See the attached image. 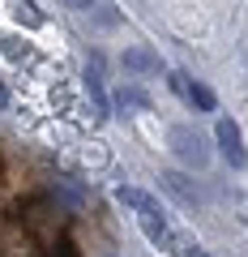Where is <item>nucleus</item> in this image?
Segmentation results:
<instances>
[{
  "mask_svg": "<svg viewBox=\"0 0 248 257\" xmlns=\"http://www.w3.org/2000/svg\"><path fill=\"white\" fill-rule=\"evenodd\" d=\"M116 202L129 206V210H137L146 240H154V244H163V240H167V214H163V206H158L146 189H137V184H120V189H116Z\"/></svg>",
  "mask_w": 248,
  "mask_h": 257,
  "instance_id": "f257e3e1",
  "label": "nucleus"
},
{
  "mask_svg": "<svg viewBox=\"0 0 248 257\" xmlns=\"http://www.w3.org/2000/svg\"><path fill=\"white\" fill-rule=\"evenodd\" d=\"M167 146H171V155L180 159L184 167H193V172H201V167L210 163V138H205L197 124H175L171 133H167Z\"/></svg>",
  "mask_w": 248,
  "mask_h": 257,
  "instance_id": "f03ea898",
  "label": "nucleus"
},
{
  "mask_svg": "<svg viewBox=\"0 0 248 257\" xmlns=\"http://www.w3.org/2000/svg\"><path fill=\"white\" fill-rule=\"evenodd\" d=\"M214 142H218L222 159H227V167H235V172H244L248 167V150H244V138H239V124L231 116H222L218 124H214Z\"/></svg>",
  "mask_w": 248,
  "mask_h": 257,
  "instance_id": "7ed1b4c3",
  "label": "nucleus"
},
{
  "mask_svg": "<svg viewBox=\"0 0 248 257\" xmlns=\"http://www.w3.org/2000/svg\"><path fill=\"white\" fill-rule=\"evenodd\" d=\"M120 64H124L129 73H163V60H158V52H150V47H129V52H120Z\"/></svg>",
  "mask_w": 248,
  "mask_h": 257,
  "instance_id": "20e7f679",
  "label": "nucleus"
},
{
  "mask_svg": "<svg viewBox=\"0 0 248 257\" xmlns=\"http://www.w3.org/2000/svg\"><path fill=\"white\" fill-rule=\"evenodd\" d=\"M111 103H116L120 120L129 116V111H150V107H154V99H150V94L141 90V86H120V90H116V99H111Z\"/></svg>",
  "mask_w": 248,
  "mask_h": 257,
  "instance_id": "39448f33",
  "label": "nucleus"
},
{
  "mask_svg": "<svg viewBox=\"0 0 248 257\" xmlns=\"http://www.w3.org/2000/svg\"><path fill=\"white\" fill-rule=\"evenodd\" d=\"M86 94L94 99V116L103 120V116L111 111V103H107V90H103V77H99V60H94L90 69H86Z\"/></svg>",
  "mask_w": 248,
  "mask_h": 257,
  "instance_id": "423d86ee",
  "label": "nucleus"
},
{
  "mask_svg": "<svg viewBox=\"0 0 248 257\" xmlns=\"http://www.w3.org/2000/svg\"><path fill=\"white\" fill-rule=\"evenodd\" d=\"M13 18H18V26H26V30H39L43 26V9H39L35 0H13Z\"/></svg>",
  "mask_w": 248,
  "mask_h": 257,
  "instance_id": "0eeeda50",
  "label": "nucleus"
},
{
  "mask_svg": "<svg viewBox=\"0 0 248 257\" xmlns=\"http://www.w3.org/2000/svg\"><path fill=\"white\" fill-rule=\"evenodd\" d=\"M184 103H193L197 111H214V107H218L214 90H205V86H201V82H193V77H188V99H184Z\"/></svg>",
  "mask_w": 248,
  "mask_h": 257,
  "instance_id": "6e6552de",
  "label": "nucleus"
},
{
  "mask_svg": "<svg viewBox=\"0 0 248 257\" xmlns=\"http://www.w3.org/2000/svg\"><path fill=\"white\" fill-rule=\"evenodd\" d=\"M163 184H167V189H171V193H175V197H180V202H188V206H193V202H197V193H193V184L184 180V176H175V172H171V176H167V180H163Z\"/></svg>",
  "mask_w": 248,
  "mask_h": 257,
  "instance_id": "1a4fd4ad",
  "label": "nucleus"
},
{
  "mask_svg": "<svg viewBox=\"0 0 248 257\" xmlns=\"http://www.w3.org/2000/svg\"><path fill=\"white\" fill-rule=\"evenodd\" d=\"M0 52H5L13 64H18V60H26V52H30V47L22 43V39H9V35H0Z\"/></svg>",
  "mask_w": 248,
  "mask_h": 257,
  "instance_id": "9d476101",
  "label": "nucleus"
},
{
  "mask_svg": "<svg viewBox=\"0 0 248 257\" xmlns=\"http://www.w3.org/2000/svg\"><path fill=\"white\" fill-rule=\"evenodd\" d=\"M116 22H120V18H116V9H111V5H103V9H99V26L107 30V26H116Z\"/></svg>",
  "mask_w": 248,
  "mask_h": 257,
  "instance_id": "9b49d317",
  "label": "nucleus"
},
{
  "mask_svg": "<svg viewBox=\"0 0 248 257\" xmlns=\"http://www.w3.org/2000/svg\"><path fill=\"white\" fill-rule=\"evenodd\" d=\"M184 257H210V253H205L201 244H184Z\"/></svg>",
  "mask_w": 248,
  "mask_h": 257,
  "instance_id": "f8f14e48",
  "label": "nucleus"
},
{
  "mask_svg": "<svg viewBox=\"0 0 248 257\" xmlns=\"http://www.w3.org/2000/svg\"><path fill=\"white\" fill-rule=\"evenodd\" d=\"M60 5H69V9H82V13H86V9L94 5V0H60Z\"/></svg>",
  "mask_w": 248,
  "mask_h": 257,
  "instance_id": "ddd939ff",
  "label": "nucleus"
},
{
  "mask_svg": "<svg viewBox=\"0 0 248 257\" xmlns=\"http://www.w3.org/2000/svg\"><path fill=\"white\" fill-rule=\"evenodd\" d=\"M5 107H9V86L0 82V111H5Z\"/></svg>",
  "mask_w": 248,
  "mask_h": 257,
  "instance_id": "4468645a",
  "label": "nucleus"
}]
</instances>
